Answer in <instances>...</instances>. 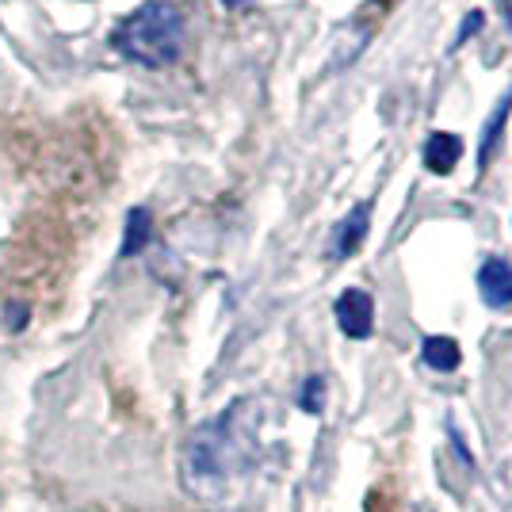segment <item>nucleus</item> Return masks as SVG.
Listing matches in <instances>:
<instances>
[{
    "label": "nucleus",
    "mask_w": 512,
    "mask_h": 512,
    "mask_svg": "<svg viewBox=\"0 0 512 512\" xmlns=\"http://www.w3.org/2000/svg\"><path fill=\"white\" fill-rule=\"evenodd\" d=\"M325 398H329V386H325V375H310L299 390V406L310 413V417H321L325 413Z\"/></svg>",
    "instance_id": "9d476101"
},
{
    "label": "nucleus",
    "mask_w": 512,
    "mask_h": 512,
    "mask_svg": "<svg viewBox=\"0 0 512 512\" xmlns=\"http://www.w3.org/2000/svg\"><path fill=\"white\" fill-rule=\"evenodd\" d=\"M448 436H451V448H455V455L463 459V467H467L470 474H474V467H478V463H474V455L467 451V444H463V436H459V428L451 425V421H448Z\"/></svg>",
    "instance_id": "f8f14e48"
},
{
    "label": "nucleus",
    "mask_w": 512,
    "mask_h": 512,
    "mask_svg": "<svg viewBox=\"0 0 512 512\" xmlns=\"http://www.w3.org/2000/svg\"><path fill=\"white\" fill-rule=\"evenodd\" d=\"M153 237V214L146 207H134L127 214V234H123V256H138Z\"/></svg>",
    "instance_id": "1a4fd4ad"
},
{
    "label": "nucleus",
    "mask_w": 512,
    "mask_h": 512,
    "mask_svg": "<svg viewBox=\"0 0 512 512\" xmlns=\"http://www.w3.org/2000/svg\"><path fill=\"white\" fill-rule=\"evenodd\" d=\"M512 115V85L505 88V96L497 100L490 115H486V123H482V138H478V172L490 169L493 153L501 146V138H505V123H509Z\"/></svg>",
    "instance_id": "0eeeda50"
},
{
    "label": "nucleus",
    "mask_w": 512,
    "mask_h": 512,
    "mask_svg": "<svg viewBox=\"0 0 512 512\" xmlns=\"http://www.w3.org/2000/svg\"><path fill=\"white\" fill-rule=\"evenodd\" d=\"M478 295L490 310H509L512 306V260L505 256H486L478 268Z\"/></svg>",
    "instance_id": "20e7f679"
},
{
    "label": "nucleus",
    "mask_w": 512,
    "mask_h": 512,
    "mask_svg": "<svg viewBox=\"0 0 512 512\" xmlns=\"http://www.w3.org/2000/svg\"><path fill=\"white\" fill-rule=\"evenodd\" d=\"M463 150H467V146H463L459 134H451V130H432L421 157H425V169L432 172V176H451L455 165L463 161Z\"/></svg>",
    "instance_id": "423d86ee"
},
{
    "label": "nucleus",
    "mask_w": 512,
    "mask_h": 512,
    "mask_svg": "<svg viewBox=\"0 0 512 512\" xmlns=\"http://www.w3.org/2000/svg\"><path fill=\"white\" fill-rule=\"evenodd\" d=\"M482 23H486V16H482L478 8H474L470 16H463V23H459V35H455V43H451V50H459V46L467 43L470 35H478V31H482Z\"/></svg>",
    "instance_id": "9b49d317"
},
{
    "label": "nucleus",
    "mask_w": 512,
    "mask_h": 512,
    "mask_svg": "<svg viewBox=\"0 0 512 512\" xmlns=\"http://www.w3.org/2000/svg\"><path fill=\"white\" fill-rule=\"evenodd\" d=\"M421 360H425V367H432V371H440V375H451L459 363H463V348H459V341L455 337H425V344H421Z\"/></svg>",
    "instance_id": "6e6552de"
},
{
    "label": "nucleus",
    "mask_w": 512,
    "mask_h": 512,
    "mask_svg": "<svg viewBox=\"0 0 512 512\" xmlns=\"http://www.w3.org/2000/svg\"><path fill=\"white\" fill-rule=\"evenodd\" d=\"M333 314H337L341 333L352 337V341H367V337L375 333V299H371L363 287L341 291V299L333 302Z\"/></svg>",
    "instance_id": "7ed1b4c3"
},
{
    "label": "nucleus",
    "mask_w": 512,
    "mask_h": 512,
    "mask_svg": "<svg viewBox=\"0 0 512 512\" xmlns=\"http://www.w3.org/2000/svg\"><path fill=\"white\" fill-rule=\"evenodd\" d=\"M501 16H505V23H509L512 31V0H501Z\"/></svg>",
    "instance_id": "4468645a"
},
{
    "label": "nucleus",
    "mask_w": 512,
    "mask_h": 512,
    "mask_svg": "<svg viewBox=\"0 0 512 512\" xmlns=\"http://www.w3.org/2000/svg\"><path fill=\"white\" fill-rule=\"evenodd\" d=\"M222 4H226V8H249L253 0H222Z\"/></svg>",
    "instance_id": "2eb2a0df"
},
{
    "label": "nucleus",
    "mask_w": 512,
    "mask_h": 512,
    "mask_svg": "<svg viewBox=\"0 0 512 512\" xmlns=\"http://www.w3.org/2000/svg\"><path fill=\"white\" fill-rule=\"evenodd\" d=\"M23 318H27V310H23V306H12V329H23Z\"/></svg>",
    "instance_id": "ddd939ff"
},
{
    "label": "nucleus",
    "mask_w": 512,
    "mask_h": 512,
    "mask_svg": "<svg viewBox=\"0 0 512 512\" xmlns=\"http://www.w3.org/2000/svg\"><path fill=\"white\" fill-rule=\"evenodd\" d=\"M115 50L138 65L165 69L184 50V16L169 0H150L115 27Z\"/></svg>",
    "instance_id": "f03ea898"
},
{
    "label": "nucleus",
    "mask_w": 512,
    "mask_h": 512,
    "mask_svg": "<svg viewBox=\"0 0 512 512\" xmlns=\"http://www.w3.org/2000/svg\"><path fill=\"white\" fill-rule=\"evenodd\" d=\"M256 402L241 398L199 425L180 448V482L199 501H214L256 467Z\"/></svg>",
    "instance_id": "f257e3e1"
},
{
    "label": "nucleus",
    "mask_w": 512,
    "mask_h": 512,
    "mask_svg": "<svg viewBox=\"0 0 512 512\" xmlns=\"http://www.w3.org/2000/svg\"><path fill=\"white\" fill-rule=\"evenodd\" d=\"M367 230H371V203L363 199V203H356V207L337 222L333 241H329V256H333V260H348V256L363 245Z\"/></svg>",
    "instance_id": "39448f33"
}]
</instances>
